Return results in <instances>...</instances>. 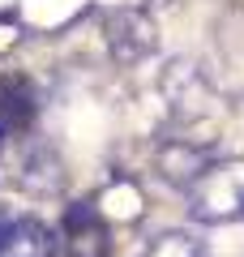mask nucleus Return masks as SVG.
<instances>
[{"instance_id": "1", "label": "nucleus", "mask_w": 244, "mask_h": 257, "mask_svg": "<svg viewBox=\"0 0 244 257\" xmlns=\"http://www.w3.org/2000/svg\"><path fill=\"white\" fill-rule=\"evenodd\" d=\"M189 210L193 219H235L244 214V163H223V167H201L189 180Z\"/></svg>"}, {"instance_id": "2", "label": "nucleus", "mask_w": 244, "mask_h": 257, "mask_svg": "<svg viewBox=\"0 0 244 257\" xmlns=\"http://www.w3.org/2000/svg\"><path fill=\"white\" fill-rule=\"evenodd\" d=\"M64 236H69V257H107V223L99 219V206L94 202L69 206Z\"/></svg>"}, {"instance_id": "3", "label": "nucleus", "mask_w": 244, "mask_h": 257, "mask_svg": "<svg viewBox=\"0 0 244 257\" xmlns=\"http://www.w3.org/2000/svg\"><path fill=\"white\" fill-rule=\"evenodd\" d=\"M0 257H56V236L43 219H18L9 223L0 240Z\"/></svg>"}, {"instance_id": "4", "label": "nucleus", "mask_w": 244, "mask_h": 257, "mask_svg": "<svg viewBox=\"0 0 244 257\" xmlns=\"http://www.w3.org/2000/svg\"><path fill=\"white\" fill-rule=\"evenodd\" d=\"M154 47V26L142 18V13H116V22H111V52L125 56V60H137V56H146Z\"/></svg>"}, {"instance_id": "5", "label": "nucleus", "mask_w": 244, "mask_h": 257, "mask_svg": "<svg viewBox=\"0 0 244 257\" xmlns=\"http://www.w3.org/2000/svg\"><path fill=\"white\" fill-rule=\"evenodd\" d=\"M35 120V94L26 86H5L0 90V133H22Z\"/></svg>"}, {"instance_id": "6", "label": "nucleus", "mask_w": 244, "mask_h": 257, "mask_svg": "<svg viewBox=\"0 0 244 257\" xmlns=\"http://www.w3.org/2000/svg\"><path fill=\"white\" fill-rule=\"evenodd\" d=\"M146 257H206V244L189 240V236H163Z\"/></svg>"}, {"instance_id": "7", "label": "nucleus", "mask_w": 244, "mask_h": 257, "mask_svg": "<svg viewBox=\"0 0 244 257\" xmlns=\"http://www.w3.org/2000/svg\"><path fill=\"white\" fill-rule=\"evenodd\" d=\"M5 231H9V219H0V240H5Z\"/></svg>"}]
</instances>
